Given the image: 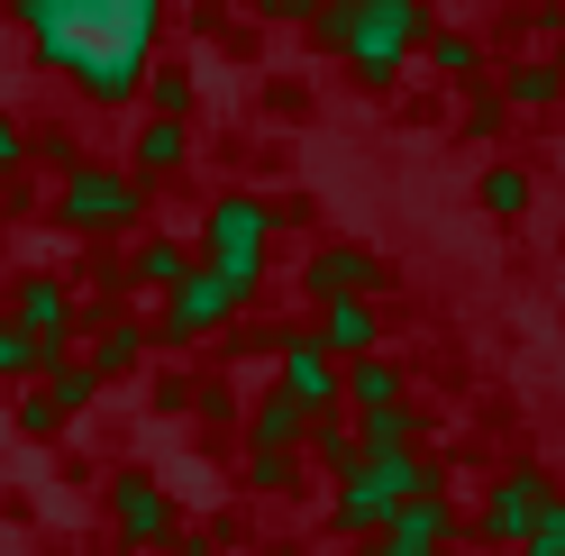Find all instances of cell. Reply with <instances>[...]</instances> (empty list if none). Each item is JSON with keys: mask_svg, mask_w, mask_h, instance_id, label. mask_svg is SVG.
<instances>
[{"mask_svg": "<svg viewBox=\"0 0 565 556\" xmlns=\"http://www.w3.org/2000/svg\"><path fill=\"white\" fill-rule=\"evenodd\" d=\"M46 28V55L74 64L92 92H128L156 38V0H28Z\"/></svg>", "mask_w": 565, "mask_h": 556, "instance_id": "6da1fadb", "label": "cell"}, {"mask_svg": "<svg viewBox=\"0 0 565 556\" xmlns=\"http://www.w3.org/2000/svg\"><path fill=\"white\" fill-rule=\"evenodd\" d=\"M419 0H347V28H338V55L356 74H393V64L419 46Z\"/></svg>", "mask_w": 565, "mask_h": 556, "instance_id": "7a4b0ae2", "label": "cell"}, {"mask_svg": "<svg viewBox=\"0 0 565 556\" xmlns=\"http://www.w3.org/2000/svg\"><path fill=\"white\" fill-rule=\"evenodd\" d=\"M402 493H438V474L411 457V447H374V457L347 466V493H338V520L347 530H374L383 511H393Z\"/></svg>", "mask_w": 565, "mask_h": 556, "instance_id": "3957f363", "label": "cell"}, {"mask_svg": "<svg viewBox=\"0 0 565 556\" xmlns=\"http://www.w3.org/2000/svg\"><path fill=\"white\" fill-rule=\"evenodd\" d=\"M265 247H274V211H265V201H220V211H210V247H201V265L228 274V284L246 292V284L265 274Z\"/></svg>", "mask_w": 565, "mask_h": 556, "instance_id": "277c9868", "label": "cell"}, {"mask_svg": "<svg viewBox=\"0 0 565 556\" xmlns=\"http://www.w3.org/2000/svg\"><path fill=\"white\" fill-rule=\"evenodd\" d=\"M55 220L64 228H128L137 220V183L128 173H74L64 201H55Z\"/></svg>", "mask_w": 565, "mask_h": 556, "instance_id": "5b68a950", "label": "cell"}, {"mask_svg": "<svg viewBox=\"0 0 565 556\" xmlns=\"http://www.w3.org/2000/svg\"><path fill=\"white\" fill-rule=\"evenodd\" d=\"M10 329L38 338V365H46V356H64V338H74V292L46 284V274H28V284L10 292Z\"/></svg>", "mask_w": 565, "mask_h": 556, "instance_id": "8992f818", "label": "cell"}, {"mask_svg": "<svg viewBox=\"0 0 565 556\" xmlns=\"http://www.w3.org/2000/svg\"><path fill=\"white\" fill-rule=\"evenodd\" d=\"M164 292H173V310H164V338H201V329H220V320H228V301H237V284H228V274H210V265H201V274L183 265Z\"/></svg>", "mask_w": 565, "mask_h": 556, "instance_id": "52a82bcc", "label": "cell"}, {"mask_svg": "<svg viewBox=\"0 0 565 556\" xmlns=\"http://www.w3.org/2000/svg\"><path fill=\"white\" fill-rule=\"evenodd\" d=\"M383 530V547L374 556H438V538H447V511H438V493H402L393 511L374 520Z\"/></svg>", "mask_w": 565, "mask_h": 556, "instance_id": "ba28073f", "label": "cell"}, {"mask_svg": "<svg viewBox=\"0 0 565 556\" xmlns=\"http://www.w3.org/2000/svg\"><path fill=\"white\" fill-rule=\"evenodd\" d=\"M539 502H547V474H539V466L502 474V493L483 502V538H492V547H511V538L529 530V520H539Z\"/></svg>", "mask_w": 565, "mask_h": 556, "instance_id": "9c48e42d", "label": "cell"}, {"mask_svg": "<svg viewBox=\"0 0 565 556\" xmlns=\"http://www.w3.org/2000/svg\"><path fill=\"white\" fill-rule=\"evenodd\" d=\"M282 393H292L301 410H338V365H329L320 338H292V346H282Z\"/></svg>", "mask_w": 565, "mask_h": 556, "instance_id": "30bf717a", "label": "cell"}, {"mask_svg": "<svg viewBox=\"0 0 565 556\" xmlns=\"http://www.w3.org/2000/svg\"><path fill=\"white\" fill-rule=\"evenodd\" d=\"M320 346H329V356H365V346H374V310H365V292H329V310H320Z\"/></svg>", "mask_w": 565, "mask_h": 556, "instance_id": "8fae6325", "label": "cell"}, {"mask_svg": "<svg viewBox=\"0 0 565 556\" xmlns=\"http://www.w3.org/2000/svg\"><path fill=\"white\" fill-rule=\"evenodd\" d=\"M110 502H119V530H128V538H164V530H173V511H164V493H156L147 474H119Z\"/></svg>", "mask_w": 565, "mask_h": 556, "instance_id": "7c38bea8", "label": "cell"}, {"mask_svg": "<svg viewBox=\"0 0 565 556\" xmlns=\"http://www.w3.org/2000/svg\"><path fill=\"white\" fill-rule=\"evenodd\" d=\"M310 284H320V292H365L374 284V256L365 247H320V256H310Z\"/></svg>", "mask_w": 565, "mask_h": 556, "instance_id": "4fadbf2b", "label": "cell"}, {"mask_svg": "<svg viewBox=\"0 0 565 556\" xmlns=\"http://www.w3.org/2000/svg\"><path fill=\"white\" fill-rule=\"evenodd\" d=\"M246 429H256V457H274V447H292V438L310 429V410H301L292 393H274V402H265V410H256Z\"/></svg>", "mask_w": 565, "mask_h": 556, "instance_id": "5bb4252c", "label": "cell"}, {"mask_svg": "<svg viewBox=\"0 0 565 556\" xmlns=\"http://www.w3.org/2000/svg\"><path fill=\"white\" fill-rule=\"evenodd\" d=\"M92 393H100L92 365H55V356H46V402H55V420H64V410H83Z\"/></svg>", "mask_w": 565, "mask_h": 556, "instance_id": "9a60e30c", "label": "cell"}, {"mask_svg": "<svg viewBox=\"0 0 565 556\" xmlns=\"http://www.w3.org/2000/svg\"><path fill=\"white\" fill-rule=\"evenodd\" d=\"M347 402H356V410H374V402H402V374L393 365H356V384H338Z\"/></svg>", "mask_w": 565, "mask_h": 556, "instance_id": "2e32d148", "label": "cell"}, {"mask_svg": "<svg viewBox=\"0 0 565 556\" xmlns=\"http://www.w3.org/2000/svg\"><path fill=\"white\" fill-rule=\"evenodd\" d=\"M520 547H529V556H565V511H556V493H547V502H539V520L520 530Z\"/></svg>", "mask_w": 565, "mask_h": 556, "instance_id": "e0dca14e", "label": "cell"}, {"mask_svg": "<svg viewBox=\"0 0 565 556\" xmlns=\"http://www.w3.org/2000/svg\"><path fill=\"white\" fill-rule=\"evenodd\" d=\"M137 164H147V173H164V164H183V128H173V119H156L147 137H137Z\"/></svg>", "mask_w": 565, "mask_h": 556, "instance_id": "ac0fdd59", "label": "cell"}, {"mask_svg": "<svg viewBox=\"0 0 565 556\" xmlns=\"http://www.w3.org/2000/svg\"><path fill=\"white\" fill-rule=\"evenodd\" d=\"M137 356H147V338H137V329H100V365L92 374H128Z\"/></svg>", "mask_w": 565, "mask_h": 556, "instance_id": "d6986e66", "label": "cell"}, {"mask_svg": "<svg viewBox=\"0 0 565 556\" xmlns=\"http://www.w3.org/2000/svg\"><path fill=\"white\" fill-rule=\"evenodd\" d=\"M173 274H183V247H173V237L137 247V284H173Z\"/></svg>", "mask_w": 565, "mask_h": 556, "instance_id": "ffe728a7", "label": "cell"}, {"mask_svg": "<svg viewBox=\"0 0 565 556\" xmlns=\"http://www.w3.org/2000/svg\"><path fill=\"white\" fill-rule=\"evenodd\" d=\"M547 92H556L547 64H520V74H511V100H520V110H547Z\"/></svg>", "mask_w": 565, "mask_h": 556, "instance_id": "44dd1931", "label": "cell"}, {"mask_svg": "<svg viewBox=\"0 0 565 556\" xmlns=\"http://www.w3.org/2000/svg\"><path fill=\"white\" fill-rule=\"evenodd\" d=\"M483 201H492V211H529V183H520V173H483Z\"/></svg>", "mask_w": 565, "mask_h": 556, "instance_id": "7402d4cb", "label": "cell"}, {"mask_svg": "<svg viewBox=\"0 0 565 556\" xmlns=\"http://www.w3.org/2000/svg\"><path fill=\"white\" fill-rule=\"evenodd\" d=\"M28 365H38V338H28V329H0V374H28Z\"/></svg>", "mask_w": 565, "mask_h": 556, "instance_id": "603a6c76", "label": "cell"}, {"mask_svg": "<svg viewBox=\"0 0 565 556\" xmlns=\"http://www.w3.org/2000/svg\"><path fill=\"white\" fill-rule=\"evenodd\" d=\"M19 156H28V137H19L10 119H0V164H19Z\"/></svg>", "mask_w": 565, "mask_h": 556, "instance_id": "cb8c5ba5", "label": "cell"}, {"mask_svg": "<svg viewBox=\"0 0 565 556\" xmlns=\"http://www.w3.org/2000/svg\"><path fill=\"white\" fill-rule=\"evenodd\" d=\"M265 10H274V19H310V0H265Z\"/></svg>", "mask_w": 565, "mask_h": 556, "instance_id": "d4e9b609", "label": "cell"}]
</instances>
